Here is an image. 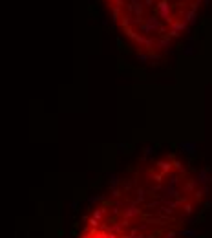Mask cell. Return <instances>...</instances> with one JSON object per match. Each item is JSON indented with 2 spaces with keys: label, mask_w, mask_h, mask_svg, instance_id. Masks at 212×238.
Segmentation results:
<instances>
[{
  "label": "cell",
  "mask_w": 212,
  "mask_h": 238,
  "mask_svg": "<svg viewBox=\"0 0 212 238\" xmlns=\"http://www.w3.org/2000/svg\"><path fill=\"white\" fill-rule=\"evenodd\" d=\"M203 200L197 176L175 158L126 172L93 205L88 225L117 238H175Z\"/></svg>",
  "instance_id": "1"
},
{
  "label": "cell",
  "mask_w": 212,
  "mask_h": 238,
  "mask_svg": "<svg viewBox=\"0 0 212 238\" xmlns=\"http://www.w3.org/2000/svg\"><path fill=\"white\" fill-rule=\"evenodd\" d=\"M117 24L137 48L163 53L188 26L199 0H108Z\"/></svg>",
  "instance_id": "2"
},
{
  "label": "cell",
  "mask_w": 212,
  "mask_h": 238,
  "mask_svg": "<svg viewBox=\"0 0 212 238\" xmlns=\"http://www.w3.org/2000/svg\"><path fill=\"white\" fill-rule=\"evenodd\" d=\"M79 238H117V236L106 233V231H102V229H99V227H93V225L84 223V227H82Z\"/></svg>",
  "instance_id": "3"
}]
</instances>
